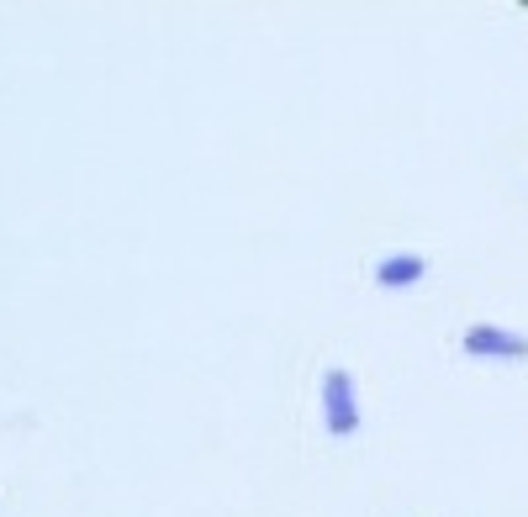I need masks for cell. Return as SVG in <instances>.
<instances>
[{
  "instance_id": "obj_1",
  "label": "cell",
  "mask_w": 528,
  "mask_h": 517,
  "mask_svg": "<svg viewBox=\"0 0 528 517\" xmlns=\"http://www.w3.org/2000/svg\"><path fill=\"white\" fill-rule=\"evenodd\" d=\"M323 428H328V438L359 433V396H354V375L344 364L323 370Z\"/></svg>"
},
{
  "instance_id": "obj_2",
  "label": "cell",
  "mask_w": 528,
  "mask_h": 517,
  "mask_svg": "<svg viewBox=\"0 0 528 517\" xmlns=\"http://www.w3.org/2000/svg\"><path fill=\"white\" fill-rule=\"evenodd\" d=\"M460 354H470V359H528V333L497 328V322H470L460 333Z\"/></svg>"
},
{
  "instance_id": "obj_3",
  "label": "cell",
  "mask_w": 528,
  "mask_h": 517,
  "mask_svg": "<svg viewBox=\"0 0 528 517\" xmlns=\"http://www.w3.org/2000/svg\"><path fill=\"white\" fill-rule=\"evenodd\" d=\"M428 270H433V259L423 248H391V254H381L370 264V280L381 290H412L428 280Z\"/></svg>"
}]
</instances>
